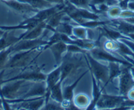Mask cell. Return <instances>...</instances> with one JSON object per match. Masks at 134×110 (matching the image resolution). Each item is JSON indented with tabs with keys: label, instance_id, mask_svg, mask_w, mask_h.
I'll return each instance as SVG.
<instances>
[{
	"label": "cell",
	"instance_id": "obj_28",
	"mask_svg": "<svg viewBox=\"0 0 134 110\" xmlns=\"http://www.w3.org/2000/svg\"><path fill=\"white\" fill-rule=\"evenodd\" d=\"M87 51L81 47L74 44H67V52L70 53H82L85 54Z\"/></svg>",
	"mask_w": 134,
	"mask_h": 110
},
{
	"label": "cell",
	"instance_id": "obj_23",
	"mask_svg": "<svg viewBox=\"0 0 134 110\" xmlns=\"http://www.w3.org/2000/svg\"><path fill=\"white\" fill-rule=\"evenodd\" d=\"M88 28L77 24L76 26H73L72 36V38L79 39H88Z\"/></svg>",
	"mask_w": 134,
	"mask_h": 110
},
{
	"label": "cell",
	"instance_id": "obj_17",
	"mask_svg": "<svg viewBox=\"0 0 134 110\" xmlns=\"http://www.w3.org/2000/svg\"><path fill=\"white\" fill-rule=\"evenodd\" d=\"M88 71H85V72H83V74H82V75H81L73 83L71 84V85H69V86L66 87L64 89H63V94L64 100L68 101V102H73L74 89L76 87L78 84L79 83L80 81L82 79V78H83V77L86 75V73H87Z\"/></svg>",
	"mask_w": 134,
	"mask_h": 110
},
{
	"label": "cell",
	"instance_id": "obj_34",
	"mask_svg": "<svg viewBox=\"0 0 134 110\" xmlns=\"http://www.w3.org/2000/svg\"><path fill=\"white\" fill-rule=\"evenodd\" d=\"M1 36H2V35H0V37H1Z\"/></svg>",
	"mask_w": 134,
	"mask_h": 110
},
{
	"label": "cell",
	"instance_id": "obj_30",
	"mask_svg": "<svg viewBox=\"0 0 134 110\" xmlns=\"http://www.w3.org/2000/svg\"><path fill=\"white\" fill-rule=\"evenodd\" d=\"M127 97L129 99L134 100V87H133L132 89L129 91V93H127Z\"/></svg>",
	"mask_w": 134,
	"mask_h": 110
},
{
	"label": "cell",
	"instance_id": "obj_6",
	"mask_svg": "<svg viewBox=\"0 0 134 110\" xmlns=\"http://www.w3.org/2000/svg\"><path fill=\"white\" fill-rule=\"evenodd\" d=\"M91 55L95 59L99 61H105L107 62H116L121 64L127 66H130L131 64L127 60H124L113 54V53L106 51L101 46H97L93 49L89 51Z\"/></svg>",
	"mask_w": 134,
	"mask_h": 110
},
{
	"label": "cell",
	"instance_id": "obj_11",
	"mask_svg": "<svg viewBox=\"0 0 134 110\" xmlns=\"http://www.w3.org/2000/svg\"><path fill=\"white\" fill-rule=\"evenodd\" d=\"M47 93V85L46 81H34L26 93L21 98H31L44 96Z\"/></svg>",
	"mask_w": 134,
	"mask_h": 110
},
{
	"label": "cell",
	"instance_id": "obj_25",
	"mask_svg": "<svg viewBox=\"0 0 134 110\" xmlns=\"http://www.w3.org/2000/svg\"><path fill=\"white\" fill-rule=\"evenodd\" d=\"M122 9L117 5L110 7L109 8V9L108 10L107 13V16H109V18L110 19H118V18H120V14L122 13Z\"/></svg>",
	"mask_w": 134,
	"mask_h": 110
},
{
	"label": "cell",
	"instance_id": "obj_9",
	"mask_svg": "<svg viewBox=\"0 0 134 110\" xmlns=\"http://www.w3.org/2000/svg\"><path fill=\"white\" fill-rule=\"evenodd\" d=\"M1 2L16 13L26 16V19L31 17L39 11V10L36 9L28 3L20 2L18 0H7Z\"/></svg>",
	"mask_w": 134,
	"mask_h": 110
},
{
	"label": "cell",
	"instance_id": "obj_32",
	"mask_svg": "<svg viewBox=\"0 0 134 110\" xmlns=\"http://www.w3.org/2000/svg\"><path fill=\"white\" fill-rule=\"evenodd\" d=\"M5 31H3V30H2V29H0V35H2L3 34H4Z\"/></svg>",
	"mask_w": 134,
	"mask_h": 110
},
{
	"label": "cell",
	"instance_id": "obj_21",
	"mask_svg": "<svg viewBox=\"0 0 134 110\" xmlns=\"http://www.w3.org/2000/svg\"><path fill=\"white\" fill-rule=\"evenodd\" d=\"M18 1L23 2V3H28L32 7L37 10H39V11L49 8V7L55 5L49 3L46 0H18Z\"/></svg>",
	"mask_w": 134,
	"mask_h": 110
},
{
	"label": "cell",
	"instance_id": "obj_15",
	"mask_svg": "<svg viewBox=\"0 0 134 110\" xmlns=\"http://www.w3.org/2000/svg\"><path fill=\"white\" fill-rule=\"evenodd\" d=\"M89 71H90V74H91V81H92L93 100L91 101V103H90V104L89 105V106L87 107L86 109H95L97 102L99 100V98H100V96L102 94L103 90L102 89H100V84L98 83L97 79H95L92 71H90V70H89Z\"/></svg>",
	"mask_w": 134,
	"mask_h": 110
},
{
	"label": "cell",
	"instance_id": "obj_7",
	"mask_svg": "<svg viewBox=\"0 0 134 110\" xmlns=\"http://www.w3.org/2000/svg\"><path fill=\"white\" fill-rule=\"evenodd\" d=\"M47 77V74H45L42 72V68L40 67L34 68L31 69H24L23 72L13 77L9 78L8 79L3 81V83L6 82L11 81L22 80L28 81H46Z\"/></svg>",
	"mask_w": 134,
	"mask_h": 110
},
{
	"label": "cell",
	"instance_id": "obj_27",
	"mask_svg": "<svg viewBox=\"0 0 134 110\" xmlns=\"http://www.w3.org/2000/svg\"><path fill=\"white\" fill-rule=\"evenodd\" d=\"M70 3L75 5L76 7H79V8L86 9L91 11V8L90 7V2L91 0H68Z\"/></svg>",
	"mask_w": 134,
	"mask_h": 110
},
{
	"label": "cell",
	"instance_id": "obj_8",
	"mask_svg": "<svg viewBox=\"0 0 134 110\" xmlns=\"http://www.w3.org/2000/svg\"><path fill=\"white\" fill-rule=\"evenodd\" d=\"M48 31H50V30L46 29L43 32V35L41 38H38V39H21V40L19 41L17 43H16L12 46V53H11V54L15 53V52L38 48L40 46L46 45L47 40H44L43 38H44L45 35H47Z\"/></svg>",
	"mask_w": 134,
	"mask_h": 110
},
{
	"label": "cell",
	"instance_id": "obj_3",
	"mask_svg": "<svg viewBox=\"0 0 134 110\" xmlns=\"http://www.w3.org/2000/svg\"><path fill=\"white\" fill-rule=\"evenodd\" d=\"M77 54L78 53H70L66 52L63 57V61L60 65L61 69L60 81L63 83L67 77H72L76 74L78 69L80 68L83 64L86 62L83 61L84 54H82L80 58H78Z\"/></svg>",
	"mask_w": 134,
	"mask_h": 110
},
{
	"label": "cell",
	"instance_id": "obj_29",
	"mask_svg": "<svg viewBox=\"0 0 134 110\" xmlns=\"http://www.w3.org/2000/svg\"><path fill=\"white\" fill-rule=\"evenodd\" d=\"M49 3H51L53 5H58V4H63L65 3L66 0H46Z\"/></svg>",
	"mask_w": 134,
	"mask_h": 110
},
{
	"label": "cell",
	"instance_id": "obj_19",
	"mask_svg": "<svg viewBox=\"0 0 134 110\" xmlns=\"http://www.w3.org/2000/svg\"><path fill=\"white\" fill-rule=\"evenodd\" d=\"M91 101L90 97L83 93L77 94L75 97L73 98V103L78 109H86L91 103Z\"/></svg>",
	"mask_w": 134,
	"mask_h": 110
},
{
	"label": "cell",
	"instance_id": "obj_33",
	"mask_svg": "<svg viewBox=\"0 0 134 110\" xmlns=\"http://www.w3.org/2000/svg\"><path fill=\"white\" fill-rule=\"evenodd\" d=\"M118 2H122V0H118Z\"/></svg>",
	"mask_w": 134,
	"mask_h": 110
},
{
	"label": "cell",
	"instance_id": "obj_16",
	"mask_svg": "<svg viewBox=\"0 0 134 110\" xmlns=\"http://www.w3.org/2000/svg\"><path fill=\"white\" fill-rule=\"evenodd\" d=\"M46 29L48 30V27H47L46 22H41L36 26L34 27L32 30H31L29 32L26 34L24 37L22 38V39H35L41 38L43 35V32Z\"/></svg>",
	"mask_w": 134,
	"mask_h": 110
},
{
	"label": "cell",
	"instance_id": "obj_14",
	"mask_svg": "<svg viewBox=\"0 0 134 110\" xmlns=\"http://www.w3.org/2000/svg\"><path fill=\"white\" fill-rule=\"evenodd\" d=\"M15 30L5 31L4 34L0 37V51L13 46L19 41L21 40L19 36H15Z\"/></svg>",
	"mask_w": 134,
	"mask_h": 110
},
{
	"label": "cell",
	"instance_id": "obj_31",
	"mask_svg": "<svg viewBox=\"0 0 134 110\" xmlns=\"http://www.w3.org/2000/svg\"><path fill=\"white\" fill-rule=\"evenodd\" d=\"M0 109H3V100L1 98H0Z\"/></svg>",
	"mask_w": 134,
	"mask_h": 110
},
{
	"label": "cell",
	"instance_id": "obj_4",
	"mask_svg": "<svg viewBox=\"0 0 134 110\" xmlns=\"http://www.w3.org/2000/svg\"><path fill=\"white\" fill-rule=\"evenodd\" d=\"M85 60L86 61L88 70L92 71L97 82L103 83V89L109 84V66L100 63L99 60L95 59L90 52L87 51L84 54Z\"/></svg>",
	"mask_w": 134,
	"mask_h": 110
},
{
	"label": "cell",
	"instance_id": "obj_18",
	"mask_svg": "<svg viewBox=\"0 0 134 110\" xmlns=\"http://www.w3.org/2000/svg\"><path fill=\"white\" fill-rule=\"evenodd\" d=\"M66 14L65 13L63 9L62 10L57 11L56 13L54 14L53 15L51 16L49 19L46 20L48 30L50 31L54 32L55 30V28L60 24V23L63 21V19Z\"/></svg>",
	"mask_w": 134,
	"mask_h": 110
},
{
	"label": "cell",
	"instance_id": "obj_22",
	"mask_svg": "<svg viewBox=\"0 0 134 110\" xmlns=\"http://www.w3.org/2000/svg\"><path fill=\"white\" fill-rule=\"evenodd\" d=\"M120 63L116 62H108L109 70V83L110 82L113 81L114 78L118 77L120 74L122 72V69L120 68Z\"/></svg>",
	"mask_w": 134,
	"mask_h": 110
},
{
	"label": "cell",
	"instance_id": "obj_5",
	"mask_svg": "<svg viewBox=\"0 0 134 110\" xmlns=\"http://www.w3.org/2000/svg\"><path fill=\"white\" fill-rule=\"evenodd\" d=\"M127 97L122 95H112V94H103L97 101L95 106V109H119L124 101Z\"/></svg>",
	"mask_w": 134,
	"mask_h": 110
},
{
	"label": "cell",
	"instance_id": "obj_1",
	"mask_svg": "<svg viewBox=\"0 0 134 110\" xmlns=\"http://www.w3.org/2000/svg\"><path fill=\"white\" fill-rule=\"evenodd\" d=\"M33 82L18 79L4 83L2 87V94L0 96V98L3 100V109H12L11 105L5 99L13 100L21 98L28 90H25L24 88L30 87Z\"/></svg>",
	"mask_w": 134,
	"mask_h": 110
},
{
	"label": "cell",
	"instance_id": "obj_10",
	"mask_svg": "<svg viewBox=\"0 0 134 110\" xmlns=\"http://www.w3.org/2000/svg\"><path fill=\"white\" fill-rule=\"evenodd\" d=\"M130 67L122 69L119 78V94L127 97V93L134 87V77H133Z\"/></svg>",
	"mask_w": 134,
	"mask_h": 110
},
{
	"label": "cell",
	"instance_id": "obj_20",
	"mask_svg": "<svg viewBox=\"0 0 134 110\" xmlns=\"http://www.w3.org/2000/svg\"><path fill=\"white\" fill-rule=\"evenodd\" d=\"M63 82L60 81V80L53 87L51 90V94H50V98L54 100L57 101L58 102L62 103L64 100L63 94Z\"/></svg>",
	"mask_w": 134,
	"mask_h": 110
},
{
	"label": "cell",
	"instance_id": "obj_24",
	"mask_svg": "<svg viewBox=\"0 0 134 110\" xmlns=\"http://www.w3.org/2000/svg\"><path fill=\"white\" fill-rule=\"evenodd\" d=\"M11 53H12V46L0 51V70L5 69V66L8 62Z\"/></svg>",
	"mask_w": 134,
	"mask_h": 110
},
{
	"label": "cell",
	"instance_id": "obj_2",
	"mask_svg": "<svg viewBox=\"0 0 134 110\" xmlns=\"http://www.w3.org/2000/svg\"><path fill=\"white\" fill-rule=\"evenodd\" d=\"M46 45H44L38 48L15 52L12 57H9L4 68L15 69L28 67L32 62L36 60V58H38L42 51L46 50Z\"/></svg>",
	"mask_w": 134,
	"mask_h": 110
},
{
	"label": "cell",
	"instance_id": "obj_13",
	"mask_svg": "<svg viewBox=\"0 0 134 110\" xmlns=\"http://www.w3.org/2000/svg\"><path fill=\"white\" fill-rule=\"evenodd\" d=\"M48 48L51 50L54 57L57 66L61 64L64 54L67 52V44L63 41H59L49 46Z\"/></svg>",
	"mask_w": 134,
	"mask_h": 110
},
{
	"label": "cell",
	"instance_id": "obj_12",
	"mask_svg": "<svg viewBox=\"0 0 134 110\" xmlns=\"http://www.w3.org/2000/svg\"><path fill=\"white\" fill-rule=\"evenodd\" d=\"M60 76H61L60 66H57L55 70H53L49 74H47V77L46 79V85H47V93L45 95V103L49 100L51 89L60 80Z\"/></svg>",
	"mask_w": 134,
	"mask_h": 110
},
{
	"label": "cell",
	"instance_id": "obj_26",
	"mask_svg": "<svg viewBox=\"0 0 134 110\" xmlns=\"http://www.w3.org/2000/svg\"><path fill=\"white\" fill-rule=\"evenodd\" d=\"M42 109H64L61 103L58 102L54 100L49 98L48 101L44 104Z\"/></svg>",
	"mask_w": 134,
	"mask_h": 110
}]
</instances>
